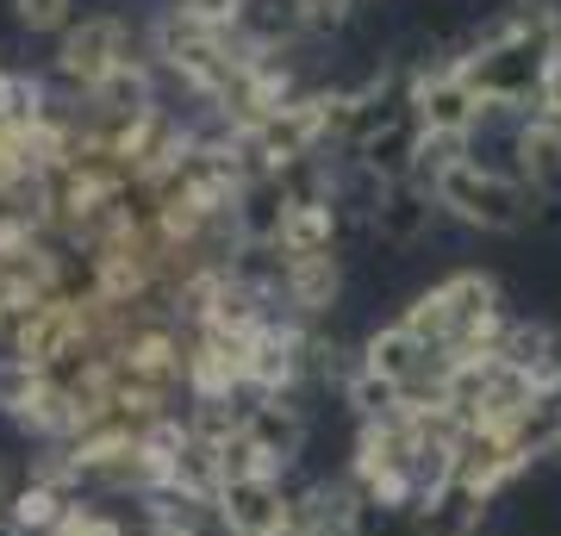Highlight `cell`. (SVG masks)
<instances>
[{"instance_id":"obj_1","label":"cell","mask_w":561,"mask_h":536,"mask_svg":"<svg viewBox=\"0 0 561 536\" xmlns=\"http://www.w3.org/2000/svg\"><path fill=\"white\" fill-rule=\"evenodd\" d=\"M431 194H437L443 219L468 225V231H524V225L537 219V194L512 169H493L481 157H468L449 175H437Z\"/></svg>"},{"instance_id":"obj_2","label":"cell","mask_w":561,"mask_h":536,"mask_svg":"<svg viewBox=\"0 0 561 536\" xmlns=\"http://www.w3.org/2000/svg\"><path fill=\"white\" fill-rule=\"evenodd\" d=\"M138 38H131V25L119 20V13H94V20H81L62 32L57 44V81L69 100H88L94 88H101L113 69H125V62H138Z\"/></svg>"},{"instance_id":"obj_3","label":"cell","mask_w":561,"mask_h":536,"mask_svg":"<svg viewBox=\"0 0 561 536\" xmlns=\"http://www.w3.org/2000/svg\"><path fill=\"white\" fill-rule=\"evenodd\" d=\"M412 119L424 125V132H437V138H474L486 119L481 94L468 88V81L456 76V62H419L412 69Z\"/></svg>"},{"instance_id":"obj_4","label":"cell","mask_w":561,"mask_h":536,"mask_svg":"<svg viewBox=\"0 0 561 536\" xmlns=\"http://www.w3.org/2000/svg\"><path fill=\"white\" fill-rule=\"evenodd\" d=\"M243 443L256 449V461L268 475H287L294 461L306 456V437H312V424H306V406L300 399H243Z\"/></svg>"},{"instance_id":"obj_5","label":"cell","mask_w":561,"mask_h":536,"mask_svg":"<svg viewBox=\"0 0 561 536\" xmlns=\"http://www.w3.org/2000/svg\"><path fill=\"white\" fill-rule=\"evenodd\" d=\"M287 499L294 487L280 475H243V480H225L219 499H213V531L225 536H275L287 524Z\"/></svg>"},{"instance_id":"obj_6","label":"cell","mask_w":561,"mask_h":536,"mask_svg":"<svg viewBox=\"0 0 561 536\" xmlns=\"http://www.w3.org/2000/svg\"><path fill=\"white\" fill-rule=\"evenodd\" d=\"M437 219H443L437 194H431L419 175H412V181H387V187H375V199H368V238L393 243V250L424 243Z\"/></svg>"},{"instance_id":"obj_7","label":"cell","mask_w":561,"mask_h":536,"mask_svg":"<svg viewBox=\"0 0 561 536\" xmlns=\"http://www.w3.org/2000/svg\"><path fill=\"white\" fill-rule=\"evenodd\" d=\"M524 468H530V456L518 449L512 431H456V475L468 487H481L486 499L500 493V487H512Z\"/></svg>"},{"instance_id":"obj_8","label":"cell","mask_w":561,"mask_h":536,"mask_svg":"<svg viewBox=\"0 0 561 536\" xmlns=\"http://www.w3.org/2000/svg\"><path fill=\"white\" fill-rule=\"evenodd\" d=\"M88 338V318H81V306H62V299H50V306H38V312L13 318V338H7V356L32 362V368H44V362H57L69 343Z\"/></svg>"},{"instance_id":"obj_9","label":"cell","mask_w":561,"mask_h":536,"mask_svg":"<svg viewBox=\"0 0 561 536\" xmlns=\"http://www.w3.org/2000/svg\"><path fill=\"white\" fill-rule=\"evenodd\" d=\"M343 294V256H287V275H280V312L300 318V324H319Z\"/></svg>"},{"instance_id":"obj_10","label":"cell","mask_w":561,"mask_h":536,"mask_svg":"<svg viewBox=\"0 0 561 536\" xmlns=\"http://www.w3.org/2000/svg\"><path fill=\"white\" fill-rule=\"evenodd\" d=\"M419 144H424V125L405 113V119L381 125L375 138L362 144V150H350V169H356L362 181H375V187H387V181H412L419 175Z\"/></svg>"},{"instance_id":"obj_11","label":"cell","mask_w":561,"mask_h":536,"mask_svg":"<svg viewBox=\"0 0 561 536\" xmlns=\"http://www.w3.org/2000/svg\"><path fill=\"white\" fill-rule=\"evenodd\" d=\"M486 505H493V499H486L481 487H468L461 475H449L424 505H412V531L419 536H481Z\"/></svg>"},{"instance_id":"obj_12","label":"cell","mask_w":561,"mask_h":536,"mask_svg":"<svg viewBox=\"0 0 561 536\" xmlns=\"http://www.w3.org/2000/svg\"><path fill=\"white\" fill-rule=\"evenodd\" d=\"M287 187H280L275 169H262V175H250L238 187V199H231V231H238V243H280V225H287Z\"/></svg>"},{"instance_id":"obj_13","label":"cell","mask_w":561,"mask_h":536,"mask_svg":"<svg viewBox=\"0 0 561 536\" xmlns=\"http://www.w3.org/2000/svg\"><path fill=\"white\" fill-rule=\"evenodd\" d=\"M512 175H518L530 194L561 187V119L524 113L518 132H512Z\"/></svg>"},{"instance_id":"obj_14","label":"cell","mask_w":561,"mask_h":536,"mask_svg":"<svg viewBox=\"0 0 561 536\" xmlns=\"http://www.w3.org/2000/svg\"><path fill=\"white\" fill-rule=\"evenodd\" d=\"M231 38L243 50H262V57H280V50H294L306 38V13L300 0H243L238 13V32Z\"/></svg>"},{"instance_id":"obj_15","label":"cell","mask_w":561,"mask_h":536,"mask_svg":"<svg viewBox=\"0 0 561 536\" xmlns=\"http://www.w3.org/2000/svg\"><path fill=\"white\" fill-rule=\"evenodd\" d=\"M343 231V206H294L280 225V256H331Z\"/></svg>"},{"instance_id":"obj_16","label":"cell","mask_w":561,"mask_h":536,"mask_svg":"<svg viewBox=\"0 0 561 536\" xmlns=\"http://www.w3.org/2000/svg\"><path fill=\"white\" fill-rule=\"evenodd\" d=\"M337 394H343V406H350V418H356V424H381V418H400L405 412L400 387H393V380H381L375 368H362V362L337 380Z\"/></svg>"},{"instance_id":"obj_17","label":"cell","mask_w":561,"mask_h":536,"mask_svg":"<svg viewBox=\"0 0 561 536\" xmlns=\"http://www.w3.org/2000/svg\"><path fill=\"white\" fill-rule=\"evenodd\" d=\"M13 424H20L25 437H38V443H69V431H76V406H69V394H57V387H38L32 406H25Z\"/></svg>"},{"instance_id":"obj_18","label":"cell","mask_w":561,"mask_h":536,"mask_svg":"<svg viewBox=\"0 0 561 536\" xmlns=\"http://www.w3.org/2000/svg\"><path fill=\"white\" fill-rule=\"evenodd\" d=\"M44 387V375L32 368V362H20V356H0V412L7 418H20L25 406H32V394Z\"/></svg>"},{"instance_id":"obj_19","label":"cell","mask_w":561,"mask_h":536,"mask_svg":"<svg viewBox=\"0 0 561 536\" xmlns=\"http://www.w3.org/2000/svg\"><path fill=\"white\" fill-rule=\"evenodd\" d=\"M474 157V138H437V132H424V144H419V181L431 187L437 175H449L456 162H468Z\"/></svg>"},{"instance_id":"obj_20","label":"cell","mask_w":561,"mask_h":536,"mask_svg":"<svg viewBox=\"0 0 561 536\" xmlns=\"http://www.w3.org/2000/svg\"><path fill=\"white\" fill-rule=\"evenodd\" d=\"M13 20L25 32H69L76 25V0H13Z\"/></svg>"},{"instance_id":"obj_21","label":"cell","mask_w":561,"mask_h":536,"mask_svg":"<svg viewBox=\"0 0 561 536\" xmlns=\"http://www.w3.org/2000/svg\"><path fill=\"white\" fill-rule=\"evenodd\" d=\"M50 536H125V524H119L113 512H101L94 499H81V505H76L69 517H62V524H57Z\"/></svg>"},{"instance_id":"obj_22","label":"cell","mask_w":561,"mask_h":536,"mask_svg":"<svg viewBox=\"0 0 561 536\" xmlns=\"http://www.w3.org/2000/svg\"><path fill=\"white\" fill-rule=\"evenodd\" d=\"M356 7H362V0H300V13H306V38H331V32H343Z\"/></svg>"},{"instance_id":"obj_23","label":"cell","mask_w":561,"mask_h":536,"mask_svg":"<svg viewBox=\"0 0 561 536\" xmlns=\"http://www.w3.org/2000/svg\"><path fill=\"white\" fill-rule=\"evenodd\" d=\"M175 7L206 32H238V13H243V0H175Z\"/></svg>"},{"instance_id":"obj_24","label":"cell","mask_w":561,"mask_h":536,"mask_svg":"<svg viewBox=\"0 0 561 536\" xmlns=\"http://www.w3.org/2000/svg\"><path fill=\"white\" fill-rule=\"evenodd\" d=\"M537 113L542 119H561V50L549 57V69H542V81H537Z\"/></svg>"},{"instance_id":"obj_25","label":"cell","mask_w":561,"mask_h":536,"mask_svg":"<svg viewBox=\"0 0 561 536\" xmlns=\"http://www.w3.org/2000/svg\"><path fill=\"white\" fill-rule=\"evenodd\" d=\"M138 536H206V531H194V524H169V517H144Z\"/></svg>"},{"instance_id":"obj_26","label":"cell","mask_w":561,"mask_h":536,"mask_svg":"<svg viewBox=\"0 0 561 536\" xmlns=\"http://www.w3.org/2000/svg\"><path fill=\"white\" fill-rule=\"evenodd\" d=\"M275 536H319V531H312V524H306V512L294 505V499H287V524H280Z\"/></svg>"},{"instance_id":"obj_27","label":"cell","mask_w":561,"mask_h":536,"mask_svg":"<svg viewBox=\"0 0 561 536\" xmlns=\"http://www.w3.org/2000/svg\"><path fill=\"white\" fill-rule=\"evenodd\" d=\"M13 499V475H7V456H0V505Z\"/></svg>"},{"instance_id":"obj_28","label":"cell","mask_w":561,"mask_h":536,"mask_svg":"<svg viewBox=\"0 0 561 536\" xmlns=\"http://www.w3.org/2000/svg\"><path fill=\"white\" fill-rule=\"evenodd\" d=\"M7 338H13V318H7V306H0V350H7Z\"/></svg>"},{"instance_id":"obj_29","label":"cell","mask_w":561,"mask_h":536,"mask_svg":"<svg viewBox=\"0 0 561 536\" xmlns=\"http://www.w3.org/2000/svg\"><path fill=\"white\" fill-rule=\"evenodd\" d=\"M0 113H7V62H0Z\"/></svg>"}]
</instances>
